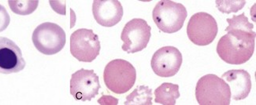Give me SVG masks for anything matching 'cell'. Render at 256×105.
<instances>
[{
  "instance_id": "1",
  "label": "cell",
  "mask_w": 256,
  "mask_h": 105,
  "mask_svg": "<svg viewBox=\"0 0 256 105\" xmlns=\"http://www.w3.org/2000/svg\"><path fill=\"white\" fill-rule=\"evenodd\" d=\"M228 33L220 39L217 45L219 57L230 65H243L252 57L256 39L236 31Z\"/></svg>"
},
{
  "instance_id": "2",
  "label": "cell",
  "mask_w": 256,
  "mask_h": 105,
  "mask_svg": "<svg viewBox=\"0 0 256 105\" xmlns=\"http://www.w3.org/2000/svg\"><path fill=\"white\" fill-rule=\"evenodd\" d=\"M136 80V71L134 65L122 59L108 63L104 72V81L109 91L117 94L130 91Z\"/></svg>"
},
{
  "instance_id": "3",
  "label": "cell",
  "mask_w": 256,
  "mask_h": 105,
  "mask_svg": "<svg viewBox=\"0 0 256 105\" xmlns=\"http://www.w3.org/2000/svg\"><path fill=\"white\" fill-rule=\"evenodd\" d=\"M196 98L200 105H228L231 91L222 78L209 74L198 80L196 87Z\"/></svg>"
},
{
  "instance_id": "4",
  "label": "cell",
  "mask_w": 256,
  "mask_h": 105,
  "mask_svg": "<svg viewBox=\"0 0 256 105\" xmlns=\"http://www.w3.org/2000/svg\"><path fill=\"white\" fill-rule=\"evenodd\" d=\"M187 16L186 6L171 0L160 1L152 12L153 20L158 29L169 34L180 31Z\"/></svg>"
},
{
  "instance_id": "5",
  "label": "cell",
  "mask_w": 256,
  "mask_h": 105,
  "mask_svg": "<svg viewBox=\"0 0 256 105\" xmlns=\"http://www.w3.org/2000/svg\"><path fill=\"white\" fill-rule=\"evenodd\" d=\"M32 43L41 54L54 55L64 48L66 42L65 31L58 24L45 22L34 30Z\"/></svg>"
},
{
  "instance_id": "6",
  "label": "cell",
  "mask_w": 256,
  "mask_h": 105,
  "mask_svg": "<svg viewBox=\"0 0 256 105\" xmlns=\"http://www.w3.org/2000/svg\"><path fill=\"white\" fill-rule=\"evenodd\" d=\"M218 31L214 17L205 12H198L192 16L187 25L188 37L197 46H208L213 43Z\"/></svg>"
},
{
  "instance_id": "7",
  "label": "cell",
  "mask_w": 256,
  "mask_h": 105,
  "mask_svg": "<svg viewBox=\"0 0 256 105\" xmlns=\"http://www.w3.org/2000/svg\"><path fill=\"white\" fill-rule=\"evenodd\" d=\"M100 42L92 29L80 28L70 36V53L82 62H92L100 53Z\"/></svg>"
},
{
  "instance_id": "8",
  "label": "cell",
  "mask_w": 256,
  "mask_h": 105,
  "mask_svg": "<svg viewBox=\"0 0 256 105\" xmlns=\"http://www.w3.org/2000/svg\"><path fill=\"white\" fill-rule=\"evenodd\" d=\"M150 26L144 19L134 18L130 20L124 25L122 32V48L128 54L144 50L150 41Z\"/></svg>"
},
{
  "instance_id": "9",
  "label": "cell",
  "mask_w": 256,
  "mask_h": 105,
  "mask_svg": "<svg viewBox=\"0 0 256 105\" xmlns=\"http://www.w3.org/2000/svg\"><path fill=\"white\" fill-rule=\"evenodd\" d=\"M100 87L98 76L93 70L82 68L71 77L70 94L76 101L90 102L98 95Z\"/></svg>"
},
{
  "instance_id": "10",
  "label": "cell",
  "mask_w": 256,
  "mask_h": 105,
  "mask_svg": "<svg viewBox=\"0 0 256 105\" xmlns=\"http://www.w3.org/2000/svg\"><path fill=\"white\" fill-rule=\"evenodd\" d=\"M182 53L174 46H164L154 53L150 65L154 74L162 78L173 77L182 67Z\"/></svg>"
},
{
  "instance_id": "11",
  "label": "cell",
  "mask_w": 256,
  "mask_h": 105,
  "mask_svg": "<svg viewBox=\"0 0 256 105\" xmlns=\"http://www.w3.org/2000/svg\"><path fill=\"white\" fill-rule=\"evenodd\" d=\"M22 52L12 39L0 37V73H18L26 68Z\"/></svg>"
},
{
  "instance_id": "12",
  "label": "cell",
  "mask_w": 256,
  "mask_h": 105,
  "mask_svg": "<svg viewBox=\"0 0 256 105\" xmlns=\"http://www.w3.org/2000/svg\"><path fill=\"white\" fill-rule=\"evenodd\" d=\"M92 13L98 24L110 28L121 21L124 11L118 0H94Z\"/></svg>"
},
{
  "instance_id": "13",
  "label": "cell",
  "mask_w": 256,
  "mask_h": 105,
  "mask_svg": "<svg viewBox=\"0 0 256 105\" xmlns=\"http://www.w3.org/2000/svg\"><path fill=\"white\" fill-rule=\"evenodd\" d=\"M222 79L230 88L231 98L234 101H242L248 97L252 90V80L247 71L230 70L224 72Z\"/></svg>"
},
{
  "instance_id": "14",
  "label": "cell",
  "mask_w": 256,
  "mask_h": 105,
  "mask_svg": "<svg viewBox=\"0 0 256 105\" xmlns=\"http://www.w3.org/2000/svg\"><path fill=\"white\" fill-rule=\"evenodd\" d=\"M154 102L160 105H176V99L180 98L179 86L173 83H164L154 92Z\"/></svg>"
},
{
  "instance_id": "15",
  "label": "cell",
  "mask_w": 256,
  "mask_h": 105,
  "mask_svg": "<svg viewBox=\"0 0 256 105\" xmlns=\"http://www.w3.org/2000/svg\"><path fill=\"white\" fill-rule=\"evenodd\" d=\"M152 92L148 87L140 86L128 95L124 105H152Z\"/></svg>"
},
{
  "instance_id": "16",
  "label": "cell",
  "mask_w": 256,
  "mask_h": 105,
  "mask_svg": "<svg viewBox=\"0 0 256 105\" xmlns=\"http://www.w3.org/2000/svg\"><path fill=\"white\" fill-rule=\"evenodd\" d=\"M10 8L12 12L18 15H30L38 9L39 5L38 0H9L8 1Z\"/></svg>"
},
{
  "instance_id": "17",
  "label": "cell",
  "mask_w": 256,
  "mask_h": 105,
  "mask_svg": "<svg viewBox=\"0 0 256 105\" xmlns=\"http://www.w3.org/2000/svg\"><path fill=\"white\" fill-rule=\"evenodd\" d=\"M228 23L226 31L230 30H242V31H248V32H254V25L249 22L248 18L243 13L240 15H234L232 18H228L226 20Z\"/></svg>"
},
{
  "instance_id": "18",
  "label": "cell",
  "mask_w": 256,
  "mask_h": 105,
  "mask_svg": "<svg viewBox=\"0 0 256 105\" xmlns=\"http://www.w3.org/2000/svg\"><path fill=\"white\" fill-rule=\"evenodd\" d=\"M216 2L219 11L227 14L236 13L246 4L245 0H217Z\"/></svg>"
},
{
  "instance_id": "19",
  "label": "cell",
  "mask_w": 256,
  "mask_h": 105,
  "mask_svg": "<svg viewBox=\"0 0 256 105\" xmlns=\"http://www.w3.org/2000/svg\"><path fill=\"white\" fill-rule=\"evenodd\" d=\"M10 22V17L6 8L0 4V32L6 30Z\"/></svg>"
}]
</instances>
